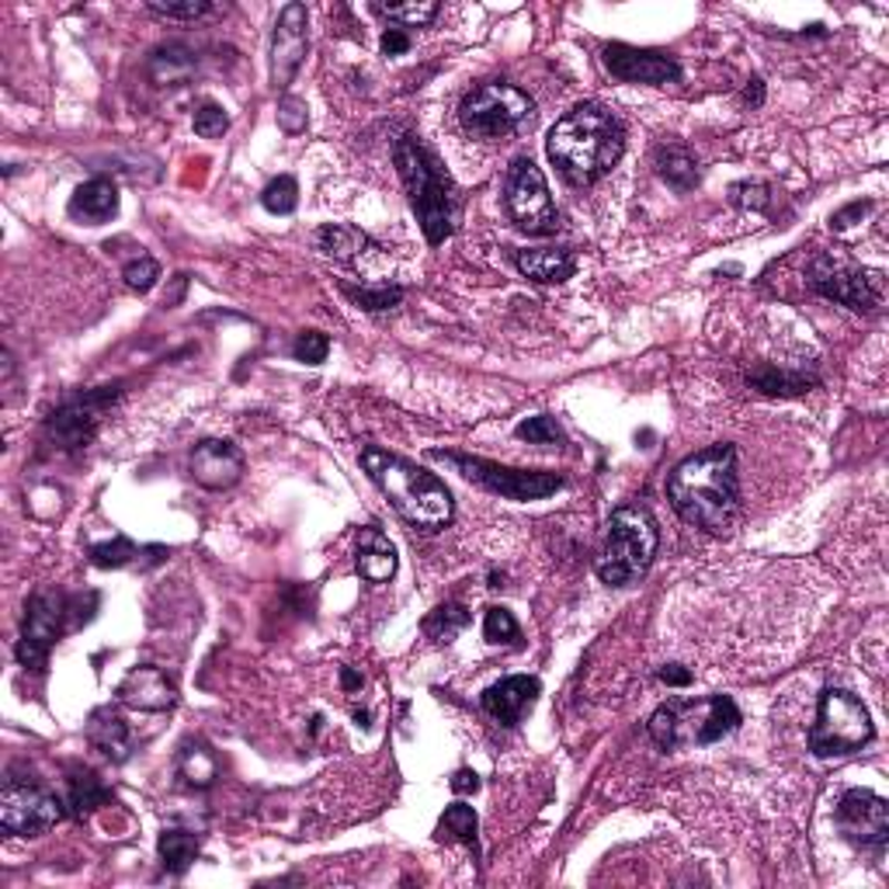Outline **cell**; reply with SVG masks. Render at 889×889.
<instances>
[{
    "label": "cell",
    "mask_w": 889,
    "mask_h": 889,
    "mask_svg": "<svg viewBox=\"0 0 889 889\" xmlns=\"http://www.w3.org/2000/svg\"><path fill=\"white\" fill-rule=\"evenodd\" d=\"M667 501L677 518L688 525L723 535L734 525L740 508V480H737V449L734 445H709L685 462L674 466L667 480Z\"/></svg>",
    "instance_id": "obj_1"
},
{
    "label": "cell",
    "mask_w": 889,
    "mask_h": 889,
    "mask_svg": "<svg viewBox=\"0 0 889 889\" xmlns=\"http://www.w3.org/2000/svg\"><path fill=\"white\" fill-rule=\"evenodd\" d=\"M622 150H625L622 122L594 101L570 109L549 129L545 140L549 161L556 164V171L570 185H594V181H601L622 161Z\"/></svg>",
    "instance_id": "obj_2"
},
{
    "label": "cell",
    "mask_w": 889,
    "mask_h": 889,
    "mask_svg": "<svg viewBox=\"0 0 889 889\" xmlns=\"http://www.w3.org/2000/svg\"><path fill=\"white\" fill-rule=\"evenodd\" d=\"M361 466H365V473L372 477V483L389 497V504L397 508V514L410 521L413 529L438 532L452 521L456 514L452 493L435 473H428V469L413 466L410 459L397 452H386L379 445H365Z\"/></svg>",
    "instance_id": "obj_3"
},
{
    "label": "cell",
    "mask_w": 889,
    "mask_h": 889,
    "mask_svg": "<svg viewBox=\"0 0 889 889\" xmlns=\"http://www.w3.org/2000/svg\"><path fill=\"white\" fill-rule=\"evenodd\" d=\"M394 161L407 185L413 213L421 219L428 244L431 247L445 244L452 237V223H456V188H452L449 171H445L438 156L410 133L397 143Z\"/></svg>",
    "instance_id": "obj_4"
},
{
    "label": "cell",
    "mask_w": 889,
    "mask_h": 889,
    "mask_svg": "<svg viewBox=\"0 0 889 889\" xmlns=\"http://www.w3.org/2000/svg\"><path fill=\"white\" fill-rule=\"evenodd\" d=\"M740 709L729 695H705V698H671L650 716L646 729L664 750L685 747H709L729 737L740 726Z\"/></svg>",
    "instance_id": "obj_5"
},
{
    "label": "cell",
    "mask_w": 889,
    "mask_h": 889,
    "mask_svg": "<svg viewBox=\"0 0 889 889\" xmlns=\"http://www.w3.org/2000/svg\"><path fill=\"white\" fill-rule=\"evenodd\" d=\"M661 532L657 521L650 518L643 508H619L609 518V535L605 549L597 556V578L609 587H630L650 570L653 556H657Z\"/></svg>",
    "instance_id": "obj_6"
},
{
    "label": "cell",
    "mask_w": 889,
    "mask_h": 889,
    "mask_svg": "<svg viewBox=\"0 0 889 889\" xmlns=\"http://www.w3.org/2000/svg\"><path fill=\"white\" fill-rule=\"evenodd\" d=\"M876 726L866 702L845 688H824L817 723L809 726V750L817 757H848L872 744Z\"/></svg>",
    "instance_id": "obj_7"
},
{
    "label": "cell",
    "mask_w": 889,
    "mask_h": 889,
    "mask_svg": "<svg viewBox=\"0 0 889 889\" xmlns=\"http://www.w3.org/2000/svg\"><path fill=\"white\" fill-rule=\"evenodd\" d=\"M529 115H532V98L508 81H487L469 91L459 104V122L477 140L511 136Z\"/></svg>",
    "instance_id": "obj_8"
},
{
    "label": "cell",
    "mask_w": 889,
    "mask_h": 889,
    "mask_svg": "<svg viewBox=\"0 0 889 889\" xmlns=\"http://www.w3.org/2000/svg\"><path fill=\"white\" fill-rule=\"evenodd\" d=\"M438 462H449L459 477L477 483L490 493H501L508 501H542V497L556 493L563 487V477L556 473H535V469H511L501 462H490L480 456H459V452H431Z\"/></svg>",
    "instance_id": "obj_9"
},
{
    "label": "cell",
    "mask_w": 889,
    "mask_h": 889,
    "mask_svg": "<svg viewBox=\"0 0 889 889\" xmlns=\"http://www.w3.org/2000/svg\"><path fill=\"white\" fill-rule=\"evenodd\" d=\"M806 285L824 299H834L848 309H876L882 303V275L872 268H858L848 257L820 254L809 260Z\"/></svg>",
    "instance_id": "obj_10"
},
{
    "label": "cell",
    "mask_w": 889,
    "mask_h": 889,
    "mask_svg": "<svg viewBox=\"0 0 889 889\" xmlns=\"http://www.w3.org/2000/svg\"><path fill=\"white\" fill-rule=\"evenodd\" d=\"M504 202H508L511 219L525 233H535V237L556 233L560 213L553 205V195H549L545 174L529 161V156H518V161L511 164L508 185H504Z\"/></svg>",
    "instance_id": "obj_11"
},
{
    "label": "cell",
    "mask_w": 889,
    "mask_h": 889,
    "mask_svg": "<svg viewBox=\"0 0 889 889\" xmlns=\"http://www.w3.org/2000/svg\"><path fill=\"white\" fill-rule=\"evenodd\" d=\"M67 814V803L49 793L35 781H8L0 793V827L14 838H39V834L52 830Z\"/></svg>",
    "instance_id": "obj_12"
},
{
    "label": "cell",
    "mask_w": 889,
    "mask_h": 889,
    "mask_svg": "<svg viewBox=\"0 0 889 889\" xmlns=\"http://www.w3.org/2000/svg\"><path fill=\"white\" fill-rule=\"evenodd\" d=\"M119 394H122V386L115 382V386H98L81 397H70L45 421V438L52 441V449L76 452V449H84V445H91L101 425V413L119 400Z\"/></svg>",
    "instance_id": "obj_13"
},
{
    "label": "cell",
    "mask_w": 889,
    "mask_h": 889,
    "mask_svg": "<svg viewBox=\"0 0 889 889\" xmlns=\"http://www.w3.org/2000/svg\"><path fill=\"white\" fill-rule=\"evenodd\" d=\"M67 630V601L57 594H35L24 605V625L18 640V664L29 671H42L49 650L57 646L60 633Z\"/></svg>",
    "instance_id": "obj_14"
},
{
    "label": "cell",
    "mask_w": 889,
    "mask_h": 889,
    "mask_svg": "<svg viewBox=\"0 0 889 889\" xmlns=\"http://www.w3.org/2000/svg\"><path fill=\"white\" fill-rule=\"evenodd\" d=\"M834 824L845 841L882 851L889 841V803L872 789H848L834 809Z\"/></svg>",
    "instance_id": "obj_15"
},
{
    "label": "cell",
    "mask_w": 889,
    "mask_h": 889,
    "mask_svg": "<svg viewBox=\"0 0 889 889\" xmlns=\"http://www.w3.org/2000/svg\"><path fill=\"white\" fill-rule=\"evenodd\" d=\"M605 67L612 76L625 84H674L677 76H682V63L667 52H657V49H636V45H625V42H612L605 45Z\"/></svg>",
    "instance_id": "obj_16"
},
{
    "label": "cell",
    "mask_w": 889,
    "mask_h": 889,
    "mask_svg": "<svg viewBox=\"0 0 889 889\" xmlns=\"http://www.w3.org/2000/svg\"><path fill=\"white\" fill-rule=\"evenodd\" d=\"M306 8L303 4H285L278 21H275V35H272V84L278 91H285L306 60V49H309V39H306Z\"/></svg>",
    "instance_id": "obj_17"
},
{
    "label": "cell",
    "mask_w": 889,
    "mask_h": 889,
    "mask_svg": "<svg viewBox=\"0 0 889 889\" xmlns=\"http://www.w3.org/2000/svg\"><path fill=\"white\" fill-rule=\"evenodd\" d=\"M192 480L205 490H229L237 487L244 477V452L233 441L223 438H205L195 445L192 452Z\"/></svg>",
    "instance_id": "obj_18"
},
{
    "label": "cell",
    "mask_w": 889,
    "mask_h": 889,
    "mask_svg": "<svg viewBox=\"0 0 889 889\" xmlns=\"http://www.w3.org/2000/svg\"><path fill=\"white\" fill-rule=\"evenodd\" d=\"M115 695H119L122 705H129V709H140V713H167V709H174V705H177L174 677L164 667H153V664H143V667L129 671L119 682Z\"/></svg>",
    "instance_id": "obj_19"
},
{
    "label": "cell",
    "mask_w": 889,
    "mask_h": 889,
    "mask_svg": "<svg viewBox=\"0 0 889 889\" xmlns=\"http://www.w3.org/2000/svg\"><path fill=\"white\" fill-rule=\"evenodd\" d=\"M542 685H539V677H529V674H511L504 677V682H497L483 692V709L497 719V723H504V726H518L521 716H525L535 698H539Z\"/></svg>",
    "instance_id": "obj_20"
},
{
    "label": "cell",
    "mask_w": 889,
    "mask_h": 889,
    "mask_svg": "<svg viewBox=\"0 0 889 889\" xmlns=\"http://www.w3.org/2000/svg\"><path fill=\"white\" fill-rule=\"evenodd\" d=\"M397 545L389 542V535L382 529H361L358 532V553H355V566L369 584H386L397 573Z\"/></svg>",
    "instance_id": "obj_21"
},
{
    "label": "cell",
    "mask_w": 889,
    "mask_h": 889,
    "mask_svg": "<svg viewBox=\"0 0 889 889\" xmlns=\"http://www.w3.org/2000/svg\"><path fill=\"white\" fill-rule=\"evenodd\" d=\"M119 213V188L109 177H91L70 195V216L88 226L109 223Z\"/></svg>",
    "instance_id": "obj_22"
},
{
    "label": "cell",
    "mask_w": 889,
    "mask_h": 889,
    "mask_svg": "<svg viewBox=\"0 0 889 889\" xmlns=\"http://www.w3.org/2000/svg\"><path fill=\"white\" fill-rule=\"evenodd\" d=\"M88 740L104 754L112 757L115 765H122L129 750H133V734H129V723L112 709V705H104V709H94L91 719H88Z\"/></svg>",
    "instance_id": "obj_23"
},
{
    "label": "cell",
    "mask_w": 889,
    "mask_h": 889,
    "mask_svg": "<svg viewBox=\"0 0 889 889\" xmlns=\"http://www.w3.org/2000/svg\"><path fill=\"white\" fill-rule=\"evenodd\" d=\"M514 265L525 278L553 285V282H566L573 272H578V257L563 247H539V251H518Z\"/></svg>",
    "instance_id": "obj_24"
},
{
    "label": "cell",
    "mask_w": 889,
    "mask_h": 889,
    "mask_svg": "<svg viewBox=\"0 0 889 889\" xmlns=\"http://www.w3.org/2000/svg\"><path fill=\"white\" fill-rule=\"evenodd\" d=\"M317 247L334 260H358L361 254L379 251L369 233H361L358 226H341V223L320 226L317 229Z\"/></svg>",
    "instance_id": "obj_25"
},
{
    "label": "cell",
    "mask_w": 889,
    "mask_h": 889,
    "mask_svg": "<svg viewBox=\"0 0 889 889\" xmlns=\"http://www.w3.org/2000/svg\"><path fill=\"white\" fill-rule=\"evenodd\" d=\"M177 772L192 789H208L216 781V772H219L216 754L208 750L202 740H185V744H181V750H177Z\"/></svg>",
    "instance_id": "obj_26"
},
{
    "label": "cell",
    "mask_w": 889,
    "mask_h": 889,
    "mask_svg": "<svg viewBox=\"0 0 889 889\" xmlns=\"http://www.w3.org/2000/svg\"><path fill=\"white\" fill-rule=\"evenodd\" d=\"M156 851H161L167 872L185 876V872L192 869V861L198 858V851H202V841H198V834H192V830L167 827V830L161 834V841H156Z\"/></svg>",
    "instance_id": "obj_27"
},
{
    "label": "cell",
    "mask_w": 889,
    "mask_h": 889,
    "mask_svg": "<svg viewBox=\"0 0 889 889\" xmlns=\"http://www.w3.org/2000/svg\"><path fill=\"white\" fill-rule=\"evenodd\" d=\"M657 171L677 192H688L698 185V164H695L688 146H661L657 150Z\"/></svg>",
    "instance_id": "obj_28"
},
{
    "label": "cell",
    "mask_w": 889,
    "mask_h": 889,
    "mask_svg": "<svg viewBox=\"0 0 889 889\" xmlns=\"http://www.w3.org/2000/svg\"><path fill=\"white\" fill-rule=\"evenodd\" d=\"M750 386H757L762 394L768 397H799L806 394L809 386H814L817 379H809L803 372H786V369H775V365H762V369H754L747 376Z\"/></svg>",
    "instance_id": "obj_29"
},
{
    "label": "cell",
    "mask_w": 889,
    "mask_h": 889,
    "mask_svg": "<svg viewBox=\"0 0 889 889\" xmlns=\"http://www.w3.org/2000/svg\"><path fill=\"white\" fill-rule=\"evenodd\" d=\"M104 803H112V789L94 772H76L70 778V809L76 817H91L94 809H101Z\"/></svg>",
    "instance_id": "obj_30"
},
{
    "label": "cell",
    "mask_w": 889,
    "mask_h": 889,
    "mask_svg": "<svg viewBox=\"0 0 889 889\" xmlns=\"http://www.w3.org/2000/svg\"><path fill=\"white\" fill-rule=\"evenodd\" d=\"M477 830H480V817L473 806L466 803H452L438 820V838L441 841H462L477 848Z\"/></svg>",
    "instance_id": "obj_31"
},
{
    "label": "cell",
    "mask_w": 889,
    "mask_h": 889,
    "mask_svg": "<svg viewBox=\"0 0 889 889\" xmlns=\"http://www.w3.org/2000/svg\"><path fill=\"white\" fill-rule=\"evenodd\" d=\"M469 609L459 605V601H449V605H438L428 619H425V636H431L435 643H452L466 625H469Z\"/></svg>",
    "instance_id": "obj_32"
},
{
    "label": "cell",
    "mask_w": 889,
    "mask_h": 889,
    "mask_svg": "<svg viewBox=\"0 0 889 889\" xmlns=\"http://www.w3.org/2000/svg\"><path fill=\"white\" fill-rule=\"evenodd\" d=\"M192 57H188V49L185 45H167V49H156L153 52V63H150V73H153V81H161V84H177L181 76H188L192 73Z\"/></svg>",
    "instance_id": "obj_33"
},
{
    "label": "cell",
    "mask_w": 889,
    "mask_h": 889,
    "mask_svg": "<svg viewBox=\"0 0 889 889\" xmlns=\"http://www.w3.org/2000/svg\"><path fill=\"white\" fill-rule=\"evenodd\" d=\"M376 11L403 29H428L438 18V0H410V4H376Z\"/></svg>",
    "instance_id": "obj_34"
},
{
    "label": "cell",
    "mask_w": 889,
    "mask_h": 889,
    "mask_svg": "<svg viewBox=\"0 0 889 889\" xmlns=\"http://www.w3.org/2000/svg\"><path fill=\"white\" fill-rule=\"evenodd\" d=\"M88 556H91V563L101 566V570H119V566H129V563H133V560L140 556V549H136L133 539L119 535V539H112V542H94V545L88 549Z\"/></svg>",
    "instance_id": "obj_35"
},
{
    "label": "cell",
    "mask_w": 889,
    "mask_h": 889,
    "mask_svg": "<svg viewBox=\"0 0 889 889\" xmlns=\"http://www.w3.org/2000/svg\"><path fill=\"white\" fill-rule=\"evenodd\" d=\"M345 296H348L355 306L372 309V313H379V309H394V306L403 303V289H400V285H379V289H372V285H361V289H355V285H345Z\"/></svg>",
    "instance_id": "obj_36"
},
{
    "label": "cell",
    "mask_w": 889,
    "mask_h": 889,
    "mask_svg": "<svg viewBox=\"0 0 889 889\" xmlns=\"http://www.w3.org/2000/svg\"><path fill=\"white\" fill-rule=\"evenodd\" d=\"M260 202H265V208L268 213H275V216H289V213H296V205H299V185H296V177H289V174H282V177H275L272 185L260 192Z\"/></svg>",
    "instance_id": "obj_37"
},
{
    "label": "cell",
    "mask_w": 889,
    "mask_h": 889,
    "mask_svg": "<svg viewBox=\"0 0 889 889\" xmlns=\"http://www.w3.org/2000/svg\"><path fill=\"white\" fill-rule=\"evenodd\" d=\"M518 438H521V441H532V445H563V441H566L563 428L556 425V417H549V413H542V417H529V421H521V425H518Z\"/></svg>",
    "instance_id": "obj_38"
},
{
    "label": "cell",
    "mask_w": 889,
    "mask_h": 889,
    "mask_svg": "<svg viewBox=\"0 0 889 889\" xmlns=\"http://www.w3.org/2000/svg\"><path fill=\"white\" fill-rule=\"evenodd\" d=\"M483 636L487 643H518L521 640V625L514 622V615L508 609H487V619H483Z\"/></svg>",
    "instance_id": "obj_39"
},
{
    "label": "cell",
    "mask_w": 889,
    "mask_h": 889,
    "mask_svg": "<svg viewBox=\"0 0 889 889\" xmlns=\"http://www.w3.org/2000/svg\"><path fill=\"white\" fill-rule=\"evenodd\" d=\"M229 129V119H226V112L219 109L216 101H202L198 109H195V133L202 136V140H216V136H223Z\"/></svg>",
    "instance_id": "obj_40"
},
{
    "label": "cell",
    "mask_w": 889,
    "mask_h": 889,
    "mask_svg": "<svg viewBox=\"0 0 889 889\" xmlns=\"http://www.w3.org/2000/svg\"><path fill=\"white\" fill-rule=\"evenodd\" d=\"M293 355H296V361H303V365H320V361H327V355H330L327 334H320V330H306V334H299V337H296V345H293Z\"/></svg>",
    "instance_id": "obj_41"
},
{
    "label": "cell",
    "mask_w": 889,
    "mask_h": 889,
    "mask_svg": "<svg viewBox=\"0 0 889 889\" xmlns=\"http://www.w3.org/2000/svg\"><path fill=\"white\" fill-rule=\"evenodd\" d=\"M125 285L129 289H136V293H150L156 278H161V265H156L153 257H136V260H129L125 272H122Z\"/></svg>",
    "instance_id": "obj_42"
},
{
    "label": "cell",
    "mask_w": 889,
    "mask_h": 889,
    "mask_svg": "<svg viewBox=\"0 0 889 889\" xmlns=\"http://www.w3.org/2000/svg\"><path fill=\"white\" fill-rule=\"evenodd\" d=\"M153 14H161V18H185V21H195V18H202L205 11H213V4H208V0H167V4H161V0H150L146 4Z\"/></svg>",
    "instance_id": "obj_43"
},
{
    "label": "cell",
    "mask_w": 889,
    "mask_h": 889,
    "mask_svg": "<svg viewBox=\"0 0 889 889\" xmlns=\"http://www.w3.org/2000/svg\"><path fill=\"white\" fill-rule=\"evenodd\" d=\"M278 125L285 129V133H303L306 129V101L285 94L278 104Z\"/></svg>",
    "instance_id": "obj_44"
},
{
    "label": "cell",
    "mask_w": 889,
    "mask_h": 889,
    "mask_svg": "<svg viewBox=\"0 0 889 889\" xmlns=\"http://www.w3.org/2000/svg\"><path fill=\"white\" fill-rule=\"evenodd\" d=\"M729 195H734L737 205H754V208H762L768 202V188L765 185H750V181L734 185V188H729Z\"/></svg>",
    "instance_id": "obj_45"
},
{
    "label": "cell",
    "mask_w": 889,
    "mask_h": 889,
    "mask_svg": "<svg viewBox=\"0 0 889 889\" xmlns=\"http://www.w3.org/2000/svg\"><path fill=\"white\" fill-rule=\"evenodd\" d=\"M869 208H872V202H851L848 208H841L838 216H830V229H838V233H841V229H848V226H851V219L866 216Z\"/></svg>",
    "instance_id": "obj_46"
},
{
    "label": "cell",
    "mask_w": 889,
    "mask_h": 889,
    "mask_svg": "<svg viewBox=\"0 0 889 889\" xmlns=\"http://www.w3.org/2000/svg\"><path fill=\"white\" fill-rule=\"evenodd\" d=\"M407 49H410V39H407L403 29H386L382 32V52H386V57H400V52H407Z\"/></svg>",
    "instance_id": "obj_47"
},
{
    "label": "cell",
    "mask_w": 889,
    "mask_h": 889,
    "mask_svg": "<svg viewBox=\"0 0 889 889\" xmlns=\"http://www.w3.org/2000/svg\"><path fill=\"white\" fill-rule=\"evenodd\" d=\"M661 682L674 685V688H685V685H692V671L682 664H667V667H661Z\"/></svg>",
    "instance_id": "obj_48"
},
{
    "label": "cell",
    "mask_w": 889,
    "mask_h": 889,
    "mask_svg": "<svg viewBox=\"0 0 889 889\" xmlns=\"http://www.w3.org/2000/svg\"><path fill=\"white\" fill-rule=\"evenodd\" d=\"M477 789H480V775H477V772L462 768V772H456V775H452V793H459V796H469V793H477Z\"/></svg>",
    "instance_id": "obj_49"
},
{
    "label": "cell",
    "mask_w": 889,
    "mask_h": 889,
    "mask_svg": "<svg viewBox=\"0 0 889 889\" xmlns=\"http://www.w3.org/2000/svg\"><path fill=\"white\" fill-rule=\"evenodd\" d=\"M744 98H747L750 104H762V101H765V88H762V81H750V88H744Z\"/></svg>",
    "instance_id": "obj_50"
},
{
    "label": "cell",
    "mask_w": 889,
    "mask_h": 889,
    "mask_svg": "<svg viewBox=\"0 0 889 889\" xmlns=\"http://www.w3.org/2000/svg\"><path fill=\"white\" fill-rule=\"evenodd\" d=\"M345 688H348V692H355V688H361V677H358L355 671H345Z\"/></svg>",
    "instance_id": "obj_51"
}]
</instances>
